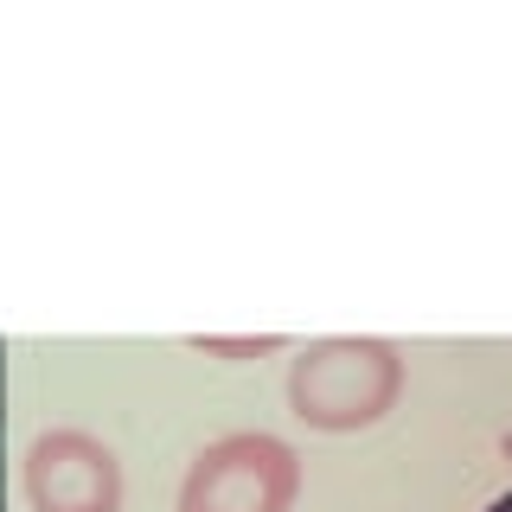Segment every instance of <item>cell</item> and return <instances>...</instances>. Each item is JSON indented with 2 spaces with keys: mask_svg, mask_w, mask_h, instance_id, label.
Segmentation results:
<instances>
[{
  "mask_svg": "<svg viewBox=\"0 0 512 512\" xmlns=\"http://www.w3.org/2000/svg\"><path fill=\"white\" fill-rule=\"evenodd\" d=\"M404 391V359L391 340H365V333H333V340L301 346L288 365V404L308 429H372Z\"/></svg>",
  "mask_w": 512,
  "mask_h": 512,
  "instance_id": "obj_1",
  "label": "cell"
},
{
  "mask_svg": "<svg viewBox=\"0 0 512 512\" xmlns=\"http://www.w3.org/2000/svg\"><path fill=\"white\" fill-rule=\"evenodd\" d=\"M301 455L269 429H237L192 455L180 512H295Z\"/></svg>",
  "mask_w": 512,
  "mask_h": 512,
  "instance_id": "obj_2",
  "label": "cell"
},
{
  "mask_svg": "<svg viewBox=\"0 0 512 512\" xmlns=\"http://www.w3.org/2000/svg\"><path fill=\"white\" fill-rule=\"evenodd\" d=\"M20 480L32 512H122V461L84 429H45Z\"/></svg>",
  "mask_w": 512,
  "mask_h": 512,
  "instance_id": "obj_3",
  "label": "cell"
},
{
  "mask_svg": "<svg viewBox=\"0 0 512 512\" xmlns=\"http://www.w3.org/2000/svg\"><path fill=\"white\" fill-rule=\"evenodd\" d=\"M192 352H224V359H256V352H282V333H256V340H218V333H192Z\"/></svg>",
  "mask_w": 512,
  "mask_h": 512,
  "instance_id": "obj_4",
  "label": "cell"
},
{
  "mask_svg": "<svg viewBox=\"0 0 512 512\" xmlns=\"http://www.w3.org/2000/svg\"><path fill=\"white\" fill-rule=\"evenodd\" d=\"M487 512H512V487H506V493H500V500H493Z\"/></svg>",
  "mask_w": 512,
  "mask_h": 512,
  "instance_id": "obj_5",
  "label": "cell"
}]
</instances>
